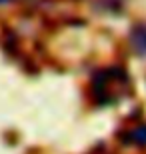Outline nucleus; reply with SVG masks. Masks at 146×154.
I'll return each instance as SVG.
<instances>
[{
	"label": "nucleus",
	"mask_w": 146,
	"mask_h": 154,
	"mask_svg": "<svg viewBox=\"0 0 146 154\" xmlns=\"http://www.w3.org/2000/svg\"><path fill=\"white\" fill-rule=\"evenodd\" d=\"M130 46L136 54L146 56V24H138L130 32Z\"/></svg>",
	"instance_id": "nucleus-1"
},
{
	"label": "nucleus",
	"mask_w": 146,
	"mask_h": 154,
	"mask_svg": "<svg viewBox=\"0 0 146 154\" xmlns=\"http://www.w3.org/2000/svg\"><path fill=\"white\" fill-rule=\"evenodd\" d=\"M128 140L136 146H146V126H134L128 132Z\"/></svg>",
	"instance_id": "nucleus-2"
},
{
	"label": "nucleus",
	"mask_w": 146,
	"mask_h": 154,
	"mask_svg": "<svg viewBox=\"0 0 146 154\" xmlns=\"http://www.w3.org/2000/svg\"><path fill=\"white\" fill-rule=\"evenodd\" d=\"M2 2H6V0H0V4H2Z\"/></svg>",
	"instance_id": "nucleus-3"
}]
</instances>
